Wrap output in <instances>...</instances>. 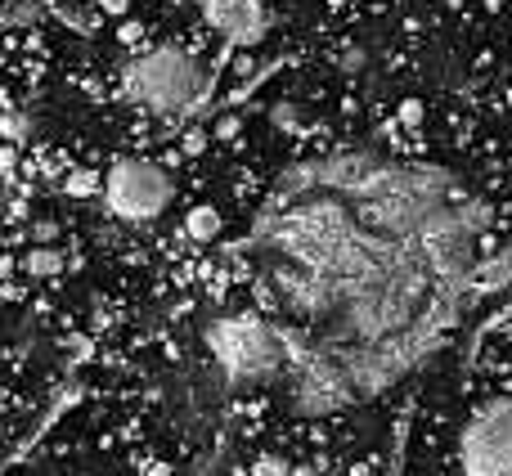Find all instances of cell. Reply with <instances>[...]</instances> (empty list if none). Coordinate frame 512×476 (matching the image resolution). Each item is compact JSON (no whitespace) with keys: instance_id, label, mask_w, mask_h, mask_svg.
Listing matches in <instances>:
<instances>
[{"instance_id":"obj_9","label":"cell","mask_w":512,"mask_h":476,"mask_svg":"<svg viewBox=\"0 0 512 476\" xmlns=\"http://www.w3.org/2000/svg\"><path fill=\"white\" fill-rule=\"evenodd\" d=\"M248 476H292V463L283 454H256Z\"/></svg>"},{"instance_id":"obj_11","label":"cell","mask_w":512,"mask_h":476,"mask_svg":"<svg viewBox=\"0 0 512 476\" xmlns=\"http://www.w3.org/2000/svg\"><path fill=\"white\" fill-rule=\"evenodd\" d=\"M508 104H512V90H508Z\"/></svg>"},{"instance_id":"obj_1","label":"cell","mask_w":512,"mask_h":476,"mask_svg":"<svg viewBox=\"0 0 512 476\" xmlns=\"http://www.w3.org/2000/svg\"><path fill=\"white\" fill-rule=\"evenodd\" d=\"M212 90V72L194 59L189 50H153L126 68L122 95L131 104L149 108L153 117H185L198 108Z\"/></svg>"},{"instance_id":"obj_4","label":"cell","mask_w":512,"mask_h":476,"mask_svg":"<svg viewBox=\"0 0 512 476\" xmlns=\"http://www.w3.org/2000/svg\"><path fill=\"white\" fill-rule=\"evenodd\" d=\"M212 351L216 360L225 364L230 378H261L279 364V346H274L270 328L252 315H239V319H225V324L212 328Z\"/></svg>"},{"instance_id":"obj_2","label":"cell","mask_w":512,"mask_h":476,"mask_svg":"<svg viewBox=\"0 0 512 476\" xmlns=\"http://www.w3.org/2000/svg\"><path fill=\"white\" fill-rule=\"evenodd\" d=\"M99 194H104L108 212L117 221H131V225H144V221H158L162 212L171 207L176 198V185H171L167 167L149 158H117L113 167L99 176Z\"/></svg>"},{"instance_id":"obj_6","label":"cell","mask_w":512,"mask_h":476,"mask_svg":"<svg viewBox=\"0 0 512 476\" xmlns=\"http://www.w3.org/2000/svg\"><path fill=\"white\" fill-rule=\"evenodd\" d=\"M221 234H225V212L216 203H194L180 216V238H189V243H198V247L216 243Z\"/></svg>"},{"instance_id":"obj_7","label":"cell","mask_w":512,"mask_h":476,"mask_svg":"<svg viewBox=\"0 0 512 476\" xmlns=\"http://www.w3.org/2000/svg\"><path fill=\"white\" fill-rule=\"evenodd\" d=\"M23 274H27V279H36V283L59 279V274H63V252H59V247H50V243L32 247V252L23 256Z\"/></svg>"},{"instance_id":"obj_8","label":"cell","mask_w":512,"mask_h":476,"mask_svg":"<svg viewBox=\"0 0 512 476\" xmlns=\"http://www.w3.org/2000/svg\"><path fill=\"white\" fill-rule=\"evenodd\" d=\"M63 194H68V198L99 194V171L95 167H68V176H63Z\"/></svg>"},{"instance_id":"obj_10","label":"cell","mask_w":512,"mask_h":476,"mask_svg":"<svg viewBox=\"0 0 512 476\" xmlns=\"http://www.w3.org/2000/svg\"><path fill=\"white\" fill-rule=\"evenodd\" d=\"M126 9H131V0H99V14H108V18H122Z\"/></svg>"},{"instance_id":"obj_3","label":"cell","mask_w":512,"mask_h":476,"mask_svg":"<svg viewBox=\"0 0 512 476\" xmlns=\"http://www.w3.org/2000/svg\"><path fill=\"white\" fill-rule=\"evenodd\" d=\"M459 450L468 476H512V396L490 400L468 418Z\"/></svg>"},{"instance_id":"obj_5","label":"cell","mask_w":512,"mask_h":476,"mask_svg":"<svg viewBox=\"0 0 512 476\" xmlns=\"http://www.w3.org/2000/svg\"><path fill=\"white\" fill-rule=\"evenodd\" d=\"M203 18L212 32H221L234 45H252L265 36L261 0H203Z\"/></svg>"}]
</instances>
